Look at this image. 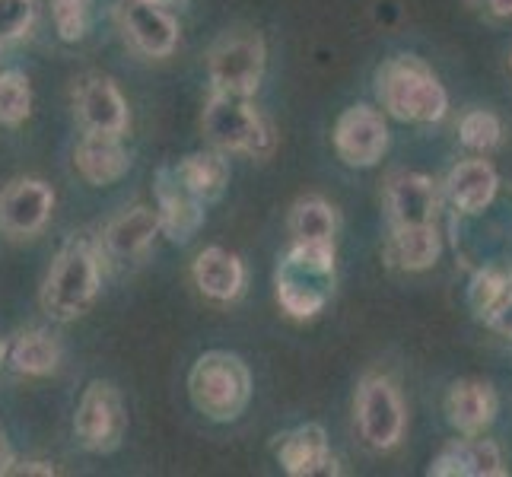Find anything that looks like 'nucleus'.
<instances>
[{"label":"nucleus","instance_id":"nucleus-1","mask_svg":"<svg viewBox=\"0 0 512 477\" xmlns=\"http://www.w3.org/2000/svg\"><path fill=\"white\" fill-rule=\"evenodd\" d=\"M102 252L93 239H70L55 255L42 284V309L55 322H77L93 309L102 290Z\"/></svg>","mask_w":512,"mask_h":477},{"label":"nucleus","instance_id":"nucleus-2","mask_svg":"<svg viewBox=\"0 0 512 477\" xmlns=\"http://www.w3.org/2000/svg\"><path fill=\"white\" fill-rule=\"evenodd\" d=\"M334 293V245L293 242L274 271V296L290 318H315Z\"/></svg>","mask_w":512,"mask_h":477},{"label":"nucleus","instance_id":"nucleus-3","mask_svg":"<svg viewBox=\"0 0 512 477\" xmlns=\"http://www.w3.org/2000/svg\"><path fill=\"white\" fill-rule=\"evenodd\" d=\"M188 398L214 423H233L252 401V373L239 353L207 350L188 373Z\"/></svg>","mask_w":512,"mask_h":477},{"label":"nucleus","instance_id":"nucleus-4","mask_svg":"<svg viewBox=\"0 0 512 477\" xmlns=\"http://www.w3.org/2000/svg\"><path fill=\"white\" fill-rule=\"evenodd\" d=\"M376 93L388 115L414 125H433L446 115L449 96L433 70L417 55H398L385 61L376 74Z\"/></svg>","mask_w":512,"mask_h":477},{"label":"nucleus","instance_id":"nucleus-5","mask_svg":"<svg viewBox=\"0 0 512 477\" xmlns=\"http://www.w3.org/2000/svg\"><path fill=\"white\" fill-rule=\"evenodd\" d=\"M201 134L210 147L223 153H249L255 159H268L277 150L274 125L255 109L252 96L210 90L201 112Z\"/></svg>","mask_w":512,"mask_h":477},{"label":"nucleus","instance_id":"nucleus-6","mask_svg":"<svg viewBox=\"0 0 512 477\" xmlns=\"http://www.w3.org/2000/svg\"><path fill=\"white\" fill-rule=\"evenodd\" d=\"M268 67V48L258 32H229L207 51L210 90L255 96Z\"/></svg>","mask_w":512,"mask_h":477},{"label":"nucleus","instance_id":"nucleus-7","mask_svg":"<svg viewBox=\"0 0 512 477\" xmlns=\"http://www.w3.org/2000/svg\"><path fill=\"white\" fill-rule=\"evenodd\" d=\"M128 433V411L121 392L112 382L93 379L83 388L77 414H74V436L80 449L93 455H109L121 446Z\"/></svg>","mask_w":512,"mask_h":477},{"label":"nucleus","instance_id":"nucleus-8","mask_svg":"<svg viewBox=\"0 0 512 477\" xmlns=\"http://www.w3.org/2000/svg\"><path fill=\"white\" fill-rule=\"evenodd\" d=\"M357 427L369 449L388 452L404 436V404L385 376H366L357 388Z\"/></svg>","mask_w":512,"mask_h":477},{"label":"nucleus","instance_id":"nucleus-9","mask_svg":"<svg viewBox=\"0 0 512 477\" xmlns=\"http://www.w3.org/2000/svg\"><path fill=\"white\" fill-rule=\"evenodd\" d=\"M55 210V188L42 179H13L0 191V233L10 239L39 236Z\"/></svg>","mask_w":512,"mask_h":477},{"label":"nucleus","instance_id":"nucleus-10","mask_svg":"<svg viewBox=\"0 0 512 477\" xmlns=\"http://www.w3.org/2000/svg\"><path fill=\"white\" fill-rule=\"evenodd\" d=\"M334 150L353 169L376 166L388 150V128L373 105H350L334 125Z\"/></svg>","mask_w":512,"mask_h":477},{"label":"nucleus","instance_id":"nucleus-11","mask_svg":"<svg viewBox=\"0 0 512 477\" xmlns=\"http://www.w3.org/2000/svg\"><path fill=\"white\" fill-rule=\"evenodd\" d=\"M156 220H160V233L169 236L172 242H191L194 236L201 233L204 226V201L194 194L182 179L175 166H163L156 172Z\"/></svg>","mask_w":512,"mask_h":477},{"label":"nucleus","instance_id":"nucleus-12","mask_svg":"<svg viewBox=\"0 0 512 477\" xmlns=\"http://www.w3.org/2000/svg\"><path fill=\"white\" fill-rule=\"evenodd\" d=\"M274 455L290 477H331L338 474V458L328 449V433L322 423H303L274 439Z\"/></svg>","mask_w":512,"mask_h":477},{"label":"nucleus","instance_id":"nucleus-13","mask_svg":"<svg viewBox=\"0 0 512 477\" xmlns=\"http://www.w3.org/2000/svg\"><path fill=\"white\" fill-rule=\"evenodd\" d=\"M74 112L86 134L121 137L131 125L128 99L109 77H86L74 90Z\"/></svg>","mask_w":512,"mask_h":477},{"label":"nucleus","instance_id":"nucleus-14","mask_svg":"<svg viewBox=\"0 0 512 477\" xmlns=\"http://www.w3.org/2000/svg\"><path fill=\"white\" fill-rule=\"evenodd\" d=\"M156 236H160L156 210L147 204H134L121 210L118 217H112L109 226L102 229L99 252L118 264H137L140 258H147Z\"/></svg>","mask_w":512,"mask_h":477},{"label":"nucleus","instance_id":"nucleus-15","mask_svg":"<svg viewBox=\"0 0 512 477\" xmlns=\"http://www.w3.org/2000/svg\"><path fill=\"white\" fill-rule=\"evenodd\" d=\"M125 35L131 45L147 58H169L175 48H179V20L169 13V7H156L147 0H128L125 13Z\"/></svg>","mask_w":512,"mask_h":477},{"label":"nucleus","instance_id":"nucleus-16","mask_svg":"<svg viewBox=\"0 0 512 477\" xmlns=\"http://www.w3.org/2000/svg\"><path fill=\"white\" fill-rule=\"evenodd\" d=\"M430 477H506L509 468L503 462V452L490 439H455L443 452H439L430 468Z\"/></svg>","mask_w":512,"mask_h":477},{"label":"nucleus","instance_id":"nucleus-17","mask_svg":"<svg viewBox=\"0 0 512 477\" xmlns=\"http://www.w3.org/2000/svg\"><path fill=\"white\" fill-rule=\"evenodd\" d=\"M385 207L392 226H414V223H433L439 210V194L430 175L423 172H398L388 179L385 188Z\"/></svg>","mask_w":512,"mask_h":477},{"label":"nucleus","instance_id":"nucleus-18","mask_svg":"<svg viewBox=\"0 0 512 477\" xmlns=\"http://www.w3.org/2000/svg\"><path fill=\"white\" fill-rule=\"evenodd\" d=\"M74 166L83 182L105 188L128 175L131 153L115 134H83V140L74 150Z\"/></svg>","mask_w":512,"mask_h":477},{"label":"nucleus","instance_id":"nucleus-19","mask_svg":"<svg viewBox=\"0 0 512 477\" xmlns=\"http://www.w3.org/2000/svg\"><path fill=\"white\" fill-rule=\"evenodd\" d=\"M500 401L493 385L481 379H462L449 388L446 395V417L462 436H481L493 420H497Z\"/></svg>","mask_w":512,"mask_h":477},{"label":"nucleus","instance_id":"nucleus-20","mask_svg":"<svg viewBox=\"0 0 512 477\" xmlns=\"http://www.w3.org/2000/svg\"><path fill=\"white\" fill-rule=\"evenodd\" d=\"M191 277L194 287L207 299H214V303H233L245 287L242 261L233 252L220 249V245H210V249L198 252V258L191 264Z\"/></svg>","mask_w":512,"mask_h":477},{"label":"nucleus","instance_id":"nucleus-21","mask_svg":"<svg viewBox=\"0 0 512 477\" xmlns=\"http://www.w3.org/2000/svg\"><path fill=\"white\" fill-rule=\"evenodd\" d=\"M500 188V175L487 159H465L458 163L449 179H446V194L455 210L462 214H481V210L497 198Z\"/></svg>","mask_w":512,"mask_h":477},{"label":"nucleus","instance_id":"nucleus-22","mask_svg":"<svg viewBox=\"0 0 512 477\" xmlns=\"http://www.w3.org/2000/svg\"><path fill=\"white\" fill-rule=\"evenodd\" d=\"M443 242L433 223H414V226H395L385 242V258L392 268L401 271H427L436 264Z\"/></svg>","mask_w":512,"mask_h":477},{"label":"nucleus","instance_id":"nucleus-23","mask_svg":"<svg viewBox=\"0 0 512 477\" xmlns=\"http://www.w3.org/2000/svg\"><path fill=\"white\" fill-rule=\"evenodd\" d=\"M7 360L13 373L20 376H51L61 363V344L45 328H26L7 344Z\"/></svg>","mask_w":512,"mask_h":477},{"label":"nucleus","instance_id":"nucleus-24","mask_svg":"<svg viewBox=\"0 0 512 477\" xmlns=\"http://www.w3.org/2000/svg\"><path fill=\"white\" fill-rule=\"evenodd\" d=\"M179 179L198 194L204 204H214L223 198V191L229 185V159L223 150H194L182 156L179 163H172Z\"/></svg>","mask_w":512,"mask_h":477},{"label":"nucleus","instance_id":"nucleus-25","mask_svg":"<svg viewBox=\"0 0 512 477\" xmlns=\"http://www.w3.org/2000/svg\"><path fill=\"white\" fill-rule=\"evenodd\" d=\"M287 229L293 242H312V245H334V233H338V214L334 207L319 198V194H306L290 207Z\"/></svg>","mask_w":512,"mask_h":477},{"label":"nucleus","instance_id":"nucleus-26","mask_svg":"<svg viewBox=\"0 0 512 477\" xmlns=\"http://www.w3.org/2000/svg\"><path fill=\"white\" fill-rule=\"evenodd\" d=\"M32 112V86L23 70L0 74V125L20 128Z\"/></svg>","mask_w":512,"mask_h":477},{"label":"nucleus","instance_id":"nucleus-27","mask_svg":"<svg viewBox=\"0 0 512 477\" xmlns=\"http://www.w3.org/2000/svg\"><path fill=\"white\" fill-rule=\"evenodd\" d=\"M512 290V277L500 268H484L471 277L468 284V306L478 312L481 318H487L493 309L500 306V299Z\"/></svg>","mask_w":512,"mask_h":477},{"label":"nucleus","instance_id":"nucleus-28","mask_svg":"<svg viewBox=\"0 0 512 477\" xmlns=\"http://www.w3.org/2000/svg\"><path fill=\"white\" fill-rule=\"evenodd\" d=\"M51 20L61 42H80L93 26V0H51Z\"/></svg>","mask_w":512,"mask_h":477},{"label":"nucleus","instance_id":"nucleus-29","mask_svg":"<svg viewBox=\"0 0 512 477\" xmlns=\"http://www.w3.org/2000/svg\"><path fill=\"white\" fill-rule=\"evenodd\" d=\"M458 137H462V144L474 153H487L500 144L503 137V125L500 118L487 112V109H474L462 118V125H458Z\"/></svg>","mask_w":512,"mask_h":477},{"label":"nucleus","instance_id":"nucleus-30","mask_svg":"<svg viewBox=\"0 0 512 477\" xmlns=\"http://www.w3.org/2000/svg\"><path fill=\"white\" fill-rule=\"evenodd\" d=\"M35 20V0H0V45L23 39Z\"/></svg>","mask_w":512,"mask_h":477},{"label":"nucleus","instance_id":"nucleus-31","mask_svg":"<svg viewBox=\"0 0 512 477\" xmlns=\"http://www.w3.org/2000/svg\"><path fill=\"white\" fill-rule=\"evenodd\" d=\"M26 474H39V477H55L58 468L55 462H45V458H26V462H10V468L4 471V477H26Z\"/></svg>","mask_w":512,"mask_h":477},{"label":"nucleus","instance_id":"nucleus-32","mask_svg":"<svg viewBox=\"0 0 512 477\" xmlns=\"http://www.w3.org/2000/svg\"><path fill=\"white\" fill-rule=\"evenodd\" d=\"M487 325L497 334H503V338H512V290L500 299V306L487 315Z\"/></svg>","mask_w":512,"mask_h":477},{"label":"nucleus","instance_id":"nucleus-33","mask_svg":"<svg viewBox=\"0 0 512 477\" xmlns=\"http://www.w3.org/2000/svg\"><path fill=\"white\" fill-rule=\"evenodd\" d=\"M10 462H13V449H10V443H7L4 430H0V474H4V471L10 468Z\"/></svg>","mask_w":512,"mask_h":477},{"label":"nucleus","instance_id":"nucleus-34","mask_svg":"<svg viewBox=\"0 0 512 477\" xmlns=\"http://www.w3.org/2000/svg\"><path fill=\"white\" fill-rule=\"evenodd\" d=\"M487 7L497 16H512V0H487Z\"/></svg>","mask_w":512,"mask_h":477},{"label":"nucleus","instance_id":"nucleus-35","mask_svg":"<svg viewBox=\"0 0 512 477\" xmlns=\"http://www.w3.org/2000/svg\"><path fill=\"white\" fill-rule=\"evenodd\" d=\"M147 4H156V7H175V4H182V0H147Z\"/></svg>","mask_w":512,"mask_h":477},{"label":"nucleus","instance_id":"nucleus-36","mask_svg":"<svg viewBox=\"0 0 512 477\" xmlns=\"http://www.w3.org/2000/svg\"><path fill=\"white\" fill-rule=\"evenodd\" d=\"M4 360H7V341L0 338V363H4Z\"/></svg>","mask_w":512,"mask_h":477},{"label":"nucleus","instance_id":"nucleus-37","mask_svg":"<svg viewBox=\"0 0 512 477\" xmlns=\"http://www.w3.org/2000/svg\"><path fill=\"white\" fill-rule=\"evenodd\" d=\"M509 64H512V58H509Z\"/></svg>","mask_w":512,"mask_h":477}]
</instances>
